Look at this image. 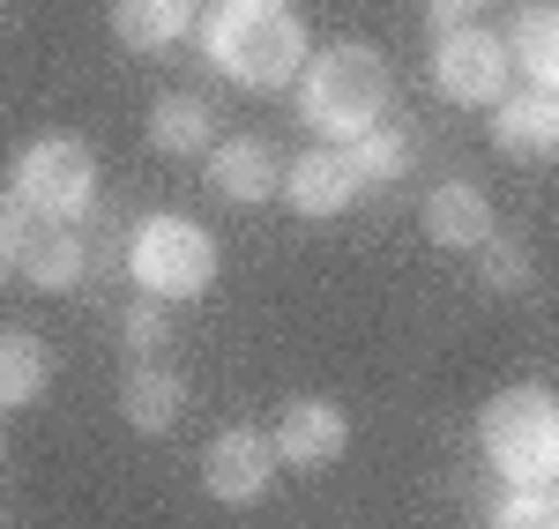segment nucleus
Segmentation results:
<instances>
[{"instance_id":"nucleus-1","label":"nucleus","mask_w":559,"mask_h":529,"mask_svg":"<svg viewBox=\"0 0 559 529\" xmlns=\"http://www.w3.org/2000/svg\"><path fill=\"white\" fill-rule=\"evenodd\" d=\"M202 52L231 83L284 89L292 75H306V23L284 0H216L202 15Z\"/></svg>"},{"instance_id":"nucleus-2","label":"nucleus","mask_w":559,"mask_h":529,"mask_svg":"<svg viewBox=\"0 0 559 529\" xmlns=\"http://www.w3.org/2000/svg\"><path fill=\"white\" fill-rule=\"evenodd\" d=\"M299 112L329 134L336 149H350L358 134L381 128V112H388V60L373 52V45H336V52L306 60Z\"/></svg>"},{"instance_id":"nucleus-3","label":"nucleus","mask_w":559,"mask_h":529,"mask_svg":"<svg viewBox=\"0 0 559 529\" xmlns=\"http://www.w3.org/2000/svg\"><path fill=\"white\" fill-rule=\"evenodd\" d=\"M477 441L508 485H552L559 478V402L545 388H500L477 418Z\"/></svg>"},{"instance_id":"nucleus-4","label":"nucleus","mask_w":559,"mask_h":529,"mask_svg":"<svg viewBox=\"0 0 559 529\" xmlns=\"http://www.w3.org/2000/svg\"><path fill=\"white\" fill-rule=\"evenodd\" d=\"M128 268L142 299H202L216 276V239L187 217H150L128 247Z\"/></svg>"},{"instance_id":"nucleus-5","label":"nucleus","mask_w":559,"mask_h":529,"mask_svg":"<svg viewBox=\"0 0 559 529\" xmlns=\"http://www.w3.org/2000/svg\"><path fill=\"white\" fill-rule=\"evenodd\" d=\"M23 209H38L45 224H75L97 194V157H90L75 134H45L15 157V187H8Z\"/></svg>"},{"instance_id":"nucleus-6","label":"nucleus","mask_w":559,"mask_h":529,"mask_svg":"<svg viewBox=\"0 0 559 529\" xmlns=\"http://www.w3.org/2000/svg\"><path fill=\"white\" fill-rule=\"evenodd\" d=\"M508 45L471 31V23H448L440 45H432V89L455 97V105H500L508 97Z\"/></svg>"},{"instance_id":"nucleus-7","label":"nucleus","mask_w":559,"mask_h":529,"mask_svg":"<svg viewBox=\"0 0 559 529\" xmlns=\"http://www.w3.org/2000/svg\"><path fill=\"white\" fill-rule=\"evenodd\" d=\"M269 478H276V441H269V433L231 425V433H216V441L202 447V492H210V500H224V507L261 500V492H269Z\"/></svg>"},{"instance_id":"nucleus-8","label":"nucleus","mask_w":559,"mask_h":529,"mask_svg":"<svg viewBox=\"0 0 559 529\" xmlns=\"http://www.w3.org/2000/svg\"><path fill=\"white\" fill-rule=\"evenodd\" d=\"M276 462H292V470H321V462H336L350 441V418L336 410V402H321V396H299V402H284V418H276Z\"/></svg>"},{"instance_id":"nucleus-9","label":"nucleus","mask_w":559,"mask_h":529,"mask_svg":"<svg viewBox=\"0 0 559 529\" xmlns=\"http://www.w3.org/2000/svg\"><path fill=\"white\" fill-rule=\"evenodd\" d=\"M358 165H350V149H306L299 165L284 172V194H292V209L299 217H344L350 202H358Z\"/></svg>"},{"instance_id":"nucleus-10","label":"nucleus","mask_w":559,"mask_h":529,"mask_svg":"<svg viewBox=\"0 0 559 529\" xmlns=\"http://www.w3.org/2000/svg\"><path fill=\"white\" fill-rule=\"evenodd\" d=\"M492 149H508V157H559V97L552 89H508L492 105Z\"/></svg>"},{"instance_id":"nucleus-11","label":"nucleus","mask_w":559,"mask_h":529,"mask_svg":"<svg viewBox=\"0 0 559 529\" xmlns=\"http://www.w3.org/2000/svg\"><path fill=\"white\" fill-rule=\"evenodd\" d=\"M210 187L224 194V202L254 209V202H269V194L284 187V165H276V149H269V142H254V134H239V142H224V149H210Z\"/></svg>"},{"instance_id":"nucleus-12","label":"nucleus","mask_w":559,"mask_h":529,"mask_svg":"<svg viewBox=\"0 0 559 529\" xmlns=\"http://www.w3.org/2000/svg\"><path fill=\"white\" fill-rule=\"evenodd\" d=\"M426 239L432 247H455V254L492 239V209H485V194H477L471 179H448V187L426 194Z\"/></svg>"},{"instance_id":"nucleus-13","label":"nucleus","mask_w":559,"mask_h":529,"mask_svg":"<svg viewBox=\"0 0 559 529\" xmlns=\"http://www.w3.org/2000/svg\"><path fill=\"white\" fill-rule=\"evenodd\" d=\"M112 31L128 52H165L194 31V0H112Z\"/></svg>"},{"instance_id":"nucleus-14","label":"nucleus","mask_w":559,"mask_h":529,"mask_svg":"<svg viewBox=\"0 0 559 529\" xmlns=\"http://www.w3.org/2000/svg\"><path fill=\"white\" fill-rule=\"evenodd\" d=\"M179 402L187 396H179V381L165 365H134L128 381H120V418H128L134 433H165L179 418Z\"/></svg>"},{"instance_id":"nucleus-15","label":"nucleus","mask_w":559,"mask_h":529,"mask_svg":"<svg viewBox=\"0 0 559 529\" xmlns=\"http://www.w3.org/2000/svg\"><path fill=\"white\" fill-rule=\"evenodd\" d=\"M508 60H522V75L537 89H559V8H522Z\"/></svg>"},{"instance_id":"nucleus-16","label":"nucleus","mask_w":559,"mask_h":529,"mask_svg":"<svg viewBox=\"0 0 559 529\" xmlns=\"http://www.w3.org/2000/svg\"><path fill=\"white\" fill-rule=\"evenodd\" d=\"M150 142L165 149V157H194V149H216V112L202 97H165L157 112H150Z\"/></svg>"},{"instance_id":"nucleus-17","label":"nucleus","mask_w":559,"mask_h":529,"mask_svg":"<svg viewBox=\"0 0 559 529\" xmlns=\"http://www.w3.org/2000/svg\"><path fill=\"white\" fill-rule=\"evenodd\" d=\"M90 268V247L75 239V224H45V239L31 247V262H23V276L38 284V291H75Z\"/></svg>"},{"instance_id":"nucleus-18","label":"nucleus","mask_w":559,"mask_h":529,"mask_svg":"<svg viewBox=\"0 0 559 529\" xmlns=\"http://www.w3.org/2000/svg\"><path fill=\"white\" fill-rule=\"evenodd\" d=\"M45 381H52V358H45L38 336H0V410L38 402Z\"/></svg>"},{"instance_id":"nucleus-19","label":"nucleus","mask_w":559,"mask_h":529,"mask_svg":"<svg viewBox=\"0 0 559 529\" xmlns=\"http://www.w3.org/2000/svg\"><path fill=\"white\" fill-rule=\"evenodd\" d=\"M350 165H358V179L366 187H381V179H403L411 165H418V134L411 128H373L350 142Z\"/></svg>"},{"instance_id":"nucleus-20","label":"nucleus","mask_w":559,"mask_h":529,"mask_svg":"<svg viewBox=\"0 0 559 529\" xmlns=\"http://www.w3.org/2000/svg\"><path fill=\"white\" fill-rule=\"evenodd\" d=\"M38 239H45V217L23 209L15 194H0V276H23V262H31Z\"/></svg>"},{"instance_id":"nucleus-21","label":"nucleus","mask_w":559,"mask_h":529,"mask_svg":"<svg viewBox=\"0 0 559 529\" xmlns=\"http://www.w3.org/2000/svg\"><path fill=\"white\" fill-rule=\"evenodd\" d=\"M492 529H559V500H545V485H515L492 507Z\"/></svg>"},{"instance_id":"nucleus-22","label":"nucleus","mask_w":559,"mask_h":529,"mask_svg":"<svg viewBox=\"0 0 559 529\" xmlns=\"http://www.w3.org/2000/svg\"><path fill=\"white\" fill-rule=\"evenodd\" d=\"M477 262H485V284H492V291H522V284H530V254H522L515 239H485Z\"/></svg>"},{"instance_id":"nucleus-23","label":"nucleus","mask_w":559,"mask_h":529,"mask_svg":"<svg viewBox=\"0 0 559 529\" xmlns=\"http://www.w3.org/2000/svg\"><path fill=\"white\" fill-rule=\"evenodd\" d=\"M165 336H173V328H165V299H142V306L120 313V344H128L134 358H150Z\"/></svg>"},{"instance_id":"nucleus-24","label":"nucleus","mask_w":559,"mask_h":529,"mask_svg":"<svg viewBox=\"0 0 559 529\" xmlns=\"http://www.w3.org/2000/svg\"><path fill=\"white\" fill-rule=\"evenodd\" d=\"M471 8H485V0H432V23H440V31H448V23H463V15H471Z\"/></svg>"}]
</instances>
